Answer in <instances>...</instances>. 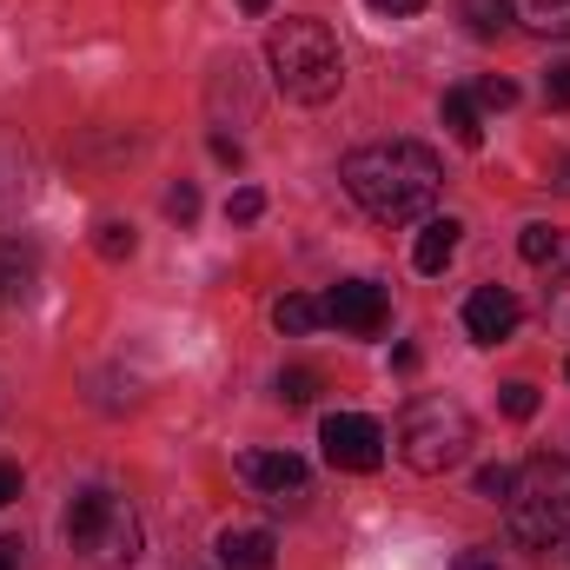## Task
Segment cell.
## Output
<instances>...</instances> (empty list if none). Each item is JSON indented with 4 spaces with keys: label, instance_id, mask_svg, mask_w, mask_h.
<instances>
[{
    "label": "cell",
    "instance_id": "obj_18",
    "mask_svg": "<svg viewBox=\"0 0 570 570\" xmlns=\"http://www.w3.org/2000/svg\"><path fill=\"white\" fill-rule=\"evenodd\" d=\"M94 246H100V259H134V246H140V239H134V226L100 219V239H94Z\"/></svg>",
    "mask_w": 570,
    "mask_h": 570
},
{
    "label": "cell",
    "instance_id": "obj_22",
    "mask_svg": "<svg viewBox=\"0 0 570 570\" xmlns=\"http://www.w3.org/2000/svg\"><path fill=\"white\" fill-rule=\"evenodd\" d=\"M498 405H504V419H531V412H538V385H524V379H518V385H504V392H498Z\"/></svg>",
    "mask_w": 570,
    "mask_h": 570
},
{
    "label": "cell",
    "instance_id": "obj_13",
    "mask_svg": "<svg viewBox=\"0 0 570 570\" xmlns=\"http://www.w3.org/2000/svg\"><path fill=\"white\" fill-rule=\"evenodd\" d=\"M444 127H451V140H458V146H484V120H478V94L451 87V94H444Z\"/></svg>",
    "mask_w": 570,
    "mask_h": 570
},
{
    "label": "cell",
    "instance_id": "obj_7",
    "mask_svg": "<svg viewBox=\"0 0 570 570\" xmlns=\"http://www.w3.org/2000/svg\"><path fill=\"white\" fill-rule=\"evenodd\" d=\"M325 318L338 332H352V338H379L385 318H392V298H385V285H372V279H345L325 292Z\"/></svg>",
    "mask_w": 570,
    "mask_h": 570
},
{
    "label": "cell",
    "instance_id": "obj_11",
    "mask_svg": "<svg viewBox=\"0 0 570 570\" xmlns=\"http://www.w3.org/2000/svg\"><path fill=\"white\" fill-rule=\"evenodd\" d=\"M458 219H425V233H419V246H412V266L425 273V279H438L451 259H458Z\"/></svg>",
    "mask_w": 570,
    "mask_h": 570
},
{
    "label": "cell",
    "instance_id": "obj_26",
    "mask_svg": "<svg viewBox=\"0 0 570 570\" xmlns=\"http://www.w3.org/2000/svg\"><path fill=\"white\" fill-rule=\"evenodd\" d=\"M365 7H372V13H385V20H405V13H419L425 0H365Z\"/></svg>",
    "mask_w": 570,
    "mask_h": 570
},
{
    "label": "cell",
    "instance_id": "obj_23",
    "mask_svg": "<svg viewBox=\"0 0 570 570\" xmlns=\"http://www.w3.org/2000/svg\"><path fill=\"white\" fill-rule=\"evenodd\" d=\"M544 100H551L558 114H570V60H558V67L544 73Z\"/></svg>",
    "mask_w": 570,
    "mask_h": 570
},
{
    "label": "cell",
    "instance_id": "obj_10",
    "mask_svg": "<svg viewBox=\"0 0 570 570\" xmlns=\"http://www.w3.org/2000/svg\"><path fill=\"white\" fill-rule=\"evenodd\" d=\"M219 564L226 570H273L279 564V538L266 524H233V531H219Z\"/></svg>",
    "mask_w": 570,
    "mask_h": 570
},
{
    "label": "cell",
    "instance_id": "obj_12",
    "mask_svg": "<svg viewBox=\"0 0 570 570\" xmlns=\"http://www.w3.org/2000/svg\"><path fill=\"white\" fill-rule=\"evenodd\" d=\"M33 273H40L33 246H27V239H0V305L27 298V292H33Z\"/></svg>",
    "mask_w": 570,
    "mask_h": 570
},
{
    "label": "cell",
    "instance_id": "obj_24",
    "mask_svg": "<svg viewBox=\"0 0 570 570\" xmlns=\"http://www.w3.org/2000/svg\"><path fill=\"white\" fill-rule=\"evenodd\" d=\"M478 100H484V107H498V114H504V107H518V87H511V80H498V73H491V80H484V87H478Z\"/></svg>",
    "mask_w": 570,
    "mask_h": 570
},
{
    "label": "cell",
    "instance_id": "obj_6",
    "mask_svg": "<svg viewBox=\"0 0 570 570\" xmlns=\"http://www.w3.org/2000/svg\"><path fill=\"white\" fill-rule=\"evenodd\" d=\"M318 444H325L332 471H379L385 464V425L365 419V412H332L318 425Z\"/></svg>",
    "mask_w": 570,
    "mask_h": 570
},
{
    "label": "cell",
    "instance_id": "obj_19",
    "mask_svg": "<svg viewBox=\"0 0 570 570\" xmlns=\"http://www.w3.org/2000/svg\"><path fill=\"white\" fill-rule=\"evenodd\" d=\"M518 253H524L531 266H551V253H558V226H524V239H518Z\"/></svg>",
    "mask_w": 570,
    "mask_h": 570
},
{
    "label": "cell",
    "instance_id": "obj_29",
    "mask_svg": "<svg viewBox=\"0 0 570 570\" xmlns=\"http://www.w3.org/2000/svg\"><path fill=\"white\" fill-rule=\"evenodd\" d=\"M551 273H558V279L570 273V233H558V253H551Z\"/></svg>",
    "mask_w": 570,
    "mask_h": 570
},
{
    "label": "cell",
    "instance_id": "obj_3",
    "mask_svg": "<svg viewBox=\"0 0 570 570\" xmlns=\"http://www.w3.org/2000/svg\"><path fill=\"white\" fill-rule=\"evenodd\" d=\"M511 511V538L531 551H551L570 538V464L564 458H531L518 471V491L504 498Z\"/></svg>",
    "mask_w": 570,
    "mask_h": 570
},
{
    "label": "cell",
    "instance_id": "obj_28",
    "mask_svg": "<svg viewBox=\"0 0 570 570\" xmlns=\"http://www.w3.org/2000/svg\"><path fill=\"white\" fill-rule=\"evenodd\" d=\"M20 551H27L20 538H0V570H20Z\"/></svg>",
    "mask_w": 570,
    "mask_h": 570
},
{
    "label": "cell",
    "instance_id": "obj_2",
    "mask_svg": "<svg viewBox=\"0 0 570 570\" xmlns=\"http://www.w3.org/2000/svg\"><path fill=\"white\" fill-rule=\"evenodd\" d=\"M266 67H273V87L298 107H325L338 87H345V60H338V40L325 20H279L273 40H266Z\"/></svg>",
    "mask_w": 570,
    "mask_h": 570
},
{
    "label": "cell",
    "instance_id": "obj_5",
    "mask_svg": "<svg viewBox=\"0 0 570 570\" xmlns=\"http://www.w3.org/2000/svg\"><path fill=\"white\" fill-rule=\"evenodd\" d=\"M399 451L419 478H444L471 451V412L458 399H412L399 419Z\"/></svg>",
    "mask_w": 570,
    "mask_h": 570
},
{
    "label": "cell",
    "instance_id": "obj_9",
    "mask_svg": "<svg viewBox=\"0 0 570 570\" xmlns=\"http://www.w3.org/2000/svg\"><path fill=\"white\" fill-rule=\"evenodd\" d=\"M518 318H524V305H518L504 285H478V292L464 298V332H471L478 345H504V338L518 332Z\"/></svg>",
    "mask_w": 570,
    "mask_h": 570
},
{
    "label": "cell",
    "instance_id": "obj_25",
    "mask_svg": "<svg viewBox=\"0 0 570 570\" xmlns=\"http://www.w3.org/2000/svg\"><path fill=\"white\" fill-rule=\"evenodd\" d=\"M166 213H173L179 226H186V219H199V193H193V186H173V193H166Z\"/></svg>",
    "mask_w": 570,
    "mask_h": 570
},
{
    "label": "cell",
    "instance_id": "obj_31",
    "mask_svg": "<svg viewBox=\"0 0 570 570\" xmlns=\"http://www.w3.org/2000/svg\"><path fill=\"white\" fill-rule=\"evenodd\" d=\"M551 179H558V193H570V153H558V166H551Z\"/></svg>",
    "mask_w": 570,
    "mask_h": 570
},
{
    "label": "cell",
    "instance_id": "obj_14",
    "mask_svg": "<svg viewBox=\"0 0 570 570\" xmlns=\"http://www.w3.org/2000/svg\"><path fill=\"white\" fill-rule=\"evenodd\" d=\"M273 325L292 332V338H305V332H318L325 325V298H305V292H285L279 305H273Z\"/></svg>",
    "mask_w": 570,
    "mask_h": 570
},
{
    "label": "cell",
    "instance_id": "obj_8",
    "mask_svg": "<svg viewBox=\"0 0 570 570\" xmlns=\"http://www.w3.org/2000/svg\"><path fill=\"white\" fill-rule=\"evenodd\" d=\"M239 478H246L259 498H273V504H305V498H312V471H305V458H292V451H246V458H239Z\"/></svg>",
    "mask_w": 570,
    "mask_h": 570
},
{
    "label": "cell",
    "instance_id": "obj_4",
    "mask_svg": "<svg viewBox=\"0 0 570 570\" xmlns=\"http://www.w3.org/2000/svg\"><path fill=\"white\" fill-rule=\"evenodd\" d=\"M60 531H67V551H80L87 564H100V570H120V564L140 558V518L114 491H80L67 504V524Z\"/></svg>",
    "mask_w": 570,
    "mask_h": 570
},
{
    "label": "cell",
    "instance_id": "obj_21",
    "mask_svg": "<svg viewBox=\"0 0 570 570\" xmlns=\"http://www.w3.org/2000/svg\"><path fill=\"white\" fill-rule=\"evenodd\" d=\"M259 213H266V193H259V186H239V193L226 199V219H233V226H253Z\"/></svg>",
    "mask_w": 570,
    "mask_h": 570
},
{
    "label": "cell",
    "instance_id": "obj_17",
    "mask_svg": "<svg viewBox=\"0 0 570 570\" xmlns=\"http://www.w3.org/2000/svg\"><path fill=\"white\" fill-rule=\"evenodd\" d=\"M279 399H285V405H312V399H318V372L285 365V372H279Z\"/></svg>",
    "mask_w": 570,
    "mask_h": 570
},
{
    "label": "cell",
    "instance_id": "obj_33",
    "mask_svg": "<svg viewBox=\"0 0 570 570\" xmlns=\"http://www.w3.org/2000/svg\"><path fill=\"white\" fill-rule=\"evenodd\" d=\"M564 379H570V365H564Z\"/></svg>",
    "mask_w": 570,
    "mask_h": 570
},
{
    "label": "cell",
    "instance_id": "obj_16",
    "mask_svg": "<svg viewBox=\"0 0 570 570\" xmlns=\"http://www.w3.org/2000/svg\"><path fill=\"white\" fill-rule=\"evenodd\" d=\"M464 20H471V33H478V40H491V33H504L511 0H464Z\"/></svg>",
    "mask_w": 570,
    "mask_h": 570
},
{
    "label": "cell",
    "instance_id": "obj_20",
    "mask_svg": "<svg viewBox=\"0 0 570 570\" xmlns=\"http://www.w3.org/2000/svg\"><path fill=\"white\" fill-rule=\"evenodd\" d=\"M511 491H518V471H511V464H484V471H478V498H491V504H504Z\"/></svg>",
    "mask_w": 570,
    "mask_h": 570
},
{
    "label": "cell",
    "instance_id": "obj_15",
    "mask_svg": "<svg viewBox=\"0 0 570 570\" xmlns=\"http://www.w3.org/2000/svg\"><path fill=\"white\" fill-rule=\"evenodd\" d=\"M511 13H524L551 40H570V0H511Z\"/></svg>",
    "mask_w": 570,
    "mask_h": 570
},
{
    "label": "cell",
    "instance_id": "obj_30",
    "mask_svg": "<svg viewBox=\"0 0 570 570\" xmlns=\"http://www.w3.org/2000/svg\"><path fill=\"white\" fill-rule=\"evenodd\" d=\"M458 570H504V564H498V558H484V551H464V558H458Z\"/></svg>",
    "mask_w": 570,
    "mask_h": 570
},
{
    "label": "cell",
    "instance_id": "obj_32",
    "mask_svg": "<svg viewBox=\"0 0 570 570\" xmlns=\"http://www.w3.org/2000/svg\"><path fill=\"white\" fill-rule=\"evenodd\" d=\"M239 7H246V13H266V7H273V0H239Z\"/></svg>",
    "mask_w": 570,
    "mask_h": 570
},
{
    "label": "cell",
    "instance_id": "obj_1",
    "mask_svg": "<svg viewBox=\"0 0 570 570\" xmlns=\"http://www.w3.org/2000/svg\"><path fill=\"white\" fill-rule=\"evenodd\" d=\"M338 179H345V193H352L379 226H412V219H425L431 206H438V193H444V166H438V153L419 146V140L358 146Z\"/></svg>",
    "mask_w": 570,
    "mask_h": 570
},
{
    "label": "cell",
    "instance_id": "obj_27",
    "mask_svg": "<svg viewBox=\"0 0 570 570\" xmlns=\"http://www.w3.org/2000/svg\"><path fill=\"white\" fill-rule=\"evenodd\" d=\"M20 498V464H0V504H13Z\"/></svg>",
    "mask_w": 570,
    "mask_h": 570
}]
</instances>
